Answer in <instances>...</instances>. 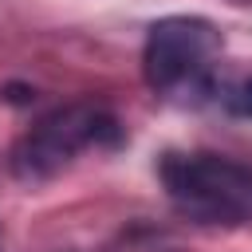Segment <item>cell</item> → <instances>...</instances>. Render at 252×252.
<instances>
[{"instance_id": "6da1fadb", "label": "cell", "mask_w": 252, "mask_h": 252, "mask_svg": "<svg viewBox=\"0 0 252 252\" xmlns=\"http://www.w3.org/2000/svg\"><path fill=\"white\" fill-rule=\"evenodd\" d=\"M158 177L177 213L201 224H248L252 220V161L228 154H165Z\"/></svg>"}, {"instance_id": "7a4b0ae2", "label": "cell", "mask_w": 252, "mask_h": 252, "mask_svg": "<svg viewBox=\"0 0 252 252\" xmlns=\"http://www.w3.org/2000/svg\"><path fill=\"white\" fill-rule=\"evenodd\" d=\"M114 142H118L114 114H106L102 106H91V102H75V106H59L47 118H39L28 130V138L16 146L12 165L20 177H47L59 165H67L79 150L114 146Z\"/></svg>"}, {"instance_id": "3957f363", "label": "cell", "mask_w": 252, "mask_h": 252, "mask_svg": "<svg viewBox=\"0 0 252 252\" xmlns=\"http://www.w3.org/2000/svg\"><path fill=\"white\" fill-rule=\"evenodd\" d=\"M220 47V35L213 32V24L197 20V16H169L158 20L146 35V51H142V67H146V83L154 91H181V87H197L209 75V59Z\"/></svg>"}, {"instance_id": "277c9868", "label": "cell", "mask_w": 252, "mask_h": 252, "mask_svg": "<svg viewBox=\"0 0 252 252\" xmlns=\"http://www.w3.org/2000/svg\"><path fill=\"white\" fill-rule=\"evenodd\" d=\"M224 106H228L232 114H240V118H252V79L236 83V87L224 94Z\"/></svg>"}, {"instance_id": "5b68a950", "label": "cell", "mask_w": 252, "mask_h": 252, "mask_svg": "<svg viewBox=\"0 0 252 252\" xmlns=\"http://www.w3.org/2000/svg\"><path fill=\"white\" fill-rule=\"evenodd\" d=\"M28 94H32L28 87H8V98H12V102H28Z\"/></svg>"}]
</instances>
